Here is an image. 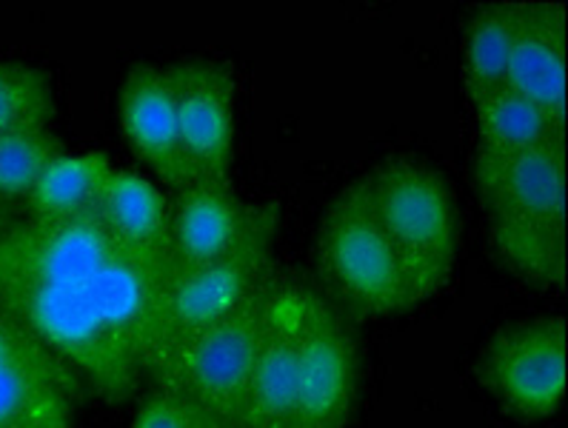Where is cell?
Instances as JSON below:
<instances>
[{
  "instance_id": "6da1fadb",
  "label": "cell",
  "mask_w": 568,
  "mask_h": 428,
  "mask_svg": "<svg viewBox=\"0 0 568 428\" xmlns=\"http://www.w3.org/2000/svg\"><path fill=\"white\" fill-rule=\"evenodd\" d=\"M477 197L500 266L531 286L566 283V141L477 152Z\"/></svg>"
},
{
  "instance_id": "7a4b0ae2",
  "label": "cell",
  "mask_w": 568,
  "mask_h": 428,
  "mask_svg": "<svg viewBox=\"0 0 568 428\" xmlns=\"http://www.w3.org/2000/svg\"><path fill=\"white\" fill-rule=\"evenodd\" d=\"M383 235L400 263L412 306L452 283L460 248V221L446 177L426 163L395 157L366 174Z\"/></svg>"
},
{
  "instance_id": "3957f363",
  "label": "cell",
  "mask_w": 568,
  "mask_h": 428,
  "mask_svg": "<svg viewBox=\"0 0 568 428\" xmlns=\"http://www.w3.org/2000/svg\"><path fill=\"white\" fill-rule=\"evenodd\" d=\"M94 277L81 283L0 281V306L72 363L94 397L123 402L138 391L143 371L103 315Z\"/></svg>"
},
{
  "instance_id": "277c9868",
  "label": "cell",
  "mask_w": 568,
  "mask_h": 428,
  "mask_svg": "<svg viewBox=\"0 0 568 428\" xmlns=\"http://www.w3.org/2000/svg\"><path fill=\"white\" fill-rule=\"evenodd\" d=\"M315 261L326 300L348 320L395 317L412 308L395 248L377 223L366 174L328 203Z\"/></svg>"
},
{
  "instance_id": "5b68a950",
  "label": "cell",
  "mask_w": 568,
  "mask_h": 428,
  "mask_svg": "<svg viewBox=\"0 0 568 428\" xmlns=\"http://www.w3.org/2000/svg\"><path fill=\"white\" fill-rule=\"evenodd\" d=\"M274 281L277 277L268 275L226 317L163 348L146 377L158 388L183 391L232 428L266 328Z\"/></svg>"
},
{
  "instance_id": "8992f818",
  "label": "cell",
  "mask_w": 568,
  "mask_h": 428,
  "mask_svg": "<svg viewBox=\"0 0 568 428\" xmlns=\"http://www.w3.org/2000/svg\"><path fill=\"white\" fill-rule=\"evenodd\" d=\"M277 226H281V206L277 203H254V214L246 232L226 255L203 263V266L174 272L166 286V295H163L161 340H158L154 357L161 355L166 346H172L174 340L226 317L252 295L257 283L274 275L272 246L274 237H277Z\"/></svg>"
},
{
  "instance_id": "52a82bcc",
  "label": "cell",
  "mask_w": 568,
  "mask_h": 428,
  "mask_svg": "<svg viewBox=\"0 0 568 428\" xmlns=\"http://www.w3.org/2000/svg\"><path fill=\"white\" fill-rule=\"evenodd\" d=\"M566 317L497 328L477 355V380L517 420H546L566 400Z\"/></svg>"
},
{
  "instance_id": "ba28073f",
  "label": "cell",
  "mask_w": 568,
  "mask_h": 428,
  "mask_svg": "<svg viewBox=\"0 0 568 428\" xmlns=\"http://www.w3.org/2000/svg\"><path fill=\"white\" fill-rule=\"evenodd\" d=\"M361 395V348L352 320L308 288L286 428H346Z\"/></svg>"
},
{
  "instance_id": "9c48e42d",
  "label": "cell",
  "mask_w": 568,
  "mask_h": 428,
  "mask_svg": "<svg viewBox=\"0 0 568 428\" xmlns=\"http://www.w3.org/2000/svg\"><path fill=\"white\" fill-rule=\"evenodd\" d=\"M192 181L229 177L237 143V81L212 58H183L166 67Z\"/></svg>"
},
{
  "instance_id": "30bf717a",
  "label": "cell",
  "mask_w": 568,
  "mask_h": 428,
  "mask_svg": "<svg viewBox=\"0 0 568 428\" xmlns=\"http://www.w3.org/2000/svg\"><path fill=\"white\" fill-rule=\"evenodd\" d=\"M308 286L292 281H274L266 328L248 371L246 391L232 428H286L292 415L301 355L303 306Z\"/></svg>"
},
{
  "instance_id": "8fae6325",
  "label": "cell",
  "mask_w": 568,
  "mask_h": 428,
  "mask_svg": "<svg viewBox=\"0 0 568 428\" xmlns=\"http://www.w3.org/2000/svg\"><path fill=\"white\" fill-rule=\"evenodd\" d=\"M118 103L123 134L134 154L149 163L166 186L181 188L192 183L166 67L149 61L132 63L123 78Z\"/></svg>"
},
{
  "instance_id": "7c38bea8",
  "label": "cell",
  "mask_w": 568,
  "mask_h": 428,
  "mask_svg": "<svg viewBox=\"0 0 568 428\" xmlns=\"http://www.w3.org/2000/svg\"><path fill=\"white\" fill-rule=\"evenodd\" d=\"M254 214L234 188L232 177H197L172 188L169 221H172L174 272L203 266L226 255L241 241Z\"/></svg>"
},
{
  "instance_id": "4fadbf2b",
  "label": "cell",
  "mask_w": 568,
  "mask_h": 428,
  "mask_svg": "<svg viewBox=\"0 0 568 428\" xmlns=\"http://www.w3.org/2000/svg\"><path fill=\"white\" fill-rule=\"evenodd\" d=\"M506 86L535 101L557 126L566 129V7L562 3L517 0L515 47H511Z\"/></svg>"
},
{
  "instance_id": "5bb4252c",
  "label": "cell",
  "mask_w": 568,
  "mask_h": 428,
  "mask_svg": "<svg viewBox=\"0 0 568 428\" xmlns=\"http://www.w3.org/2000/svg\"><path fill=\"white\" fill-rule=\"evenodd\" d=\"M101 217L114 241L123 243L126 248L149 257H161V261H172L169 197L138 172L112 169L106 188H103Z\"/></svg>"
},
{
  "instance_id": "9a60e30c",
  "label": "cell",
  "mask_w": 568,
  "mask_h": 428,
  "mask_svg": "<svg viewBox=\"0 0 568 428\" xmlns=\"http://www.w3.org/2000/svg\"><path fill=\"white\" fill-rule=\"evenodd\" d=\"M112 163L103 152L63 154L43 172L23 208L32 221H72L101 212Z\"/></svg>"
},
{
  "instance_id": "2e32d148",
  "label": "cell",
  "mask_w": 568,
  "mask_h": 428,
  "mask_svg": "<svg viewBox=\"0 0 568 428\" xmlns=\"http://www.w3.org/2000/svg\"><path fill=\"white\" fill-rule=\"evenodd\" d=\"M515 23L517 0L480 3L468 14L463 32V86L471 103L506 86L511 47H515Z\"/></svg>"
},
{
  "instance_id": "e0dca14e",
  "label": "cell",
  "mask_w": 568,
  "mask_h": 428,
  "mask_svg": "<svg viewBox=\"0 0 568 428\" xmlns=\"http://www.w3.org/2000/svg\"><path fill=\"white\" fill-rule=\"evenodd\" d=\"M471 106L477 121V152H515L566 141V129L557 126L535 101L511 86L495 89Z\"/></svg>"
},
{
  "instance_id": "ac0fdd59",
  "label": "cell",
  "mask_w": 568,
  "mask_h": 428,
  "mask_svg": "<svg viewBox=\"0 0 568 428\" xmlns=\"http://www.w3.org/2000/svg\"><path fill=\"white\" fill-rule=\"evenodd\" d=\"M0 375H32L67 388L78 400L87 397V383L72 363L47 346L32 328L0 306Z\"/></svg>"
},
{
  "instance_id": "d6986e66",
  "label": "cell",
  "mask_w": 568,
  "mask_h": 428,
  "mask_svg": "<svg viewBox=\"0 0 568 428\" xmlns=\"http://www.w3.org/2000/svg\"><path fill=\"white\" fill-rule=\"evenodd\" d=\"M78 397L32 375H0V428H72Z\"/></svg>"
},
{
  "instance_id": "ffe728a7",
  "label": "cell",
  "mask_w": 568,
  "mask_h": 428,
  "mask_svg": "<svg viewBox=\"0 0 568 428\" xmlns=\"http://www.w3.org/2000/svg\"><path fill=\"white\" fill-rule=\"evenodd\" d=\"M63 154L67 146L49 129L0 134V201L23 206L43 172Z\"/></svg>"
},
{
  "instance_id": "44dd1931",
  "label": "cell",
  "mask_w": 568,
  "mask_h": 428,
  "mask_svg": "<svg viewBox=\"0 0 568 428\" xmlns=\"http://www.w3.org/2000/svg\"><path fill=\"white\" fill-rule=\"evenodd\" d=\"M52 118V78L27 61H0V134L49 129Z\"/></svg>"
},
{
  "instance_id": "7402d4cb",
  "label": "cell",
  "mask_w": 568,
  "mask_h": 428,
  "mask_svg": "<svg viewBox=\"0 0 568 428\" xmlns=\"http://www.w3.org/2000/svg\"><path fill=\"white\" fill-rule=\"evenodd\" d=\"M132 428H229L221 417L174 388H154L134 417Z\"/></svg>"
},
{
  "instance_id": "603a6c76",
  "label": "cell",
  "mask_w": 568,
  "mask_h": 428,
  "mask_svg": "<svg viewBox=\"0 0 568 428\" xmlns=\"http://www.w3.org/2000/svg\"><path fill=\"white\" fill-rule=\"evenodd\" d=\"M21 217H27V208H23L21 203H3V201H0V232L12 226V223L21 221Z\"/></svg>"
}]
</instances>
